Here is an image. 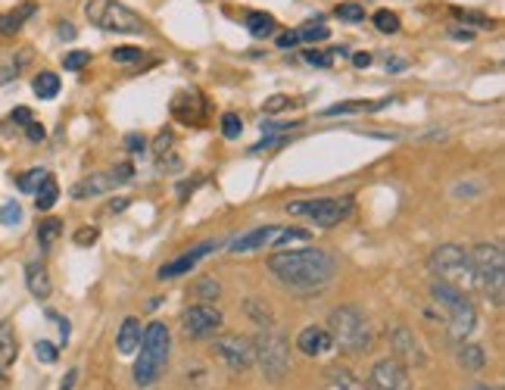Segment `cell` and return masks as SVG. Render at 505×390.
I'll return each instance as SVG.
<instances>
[{
  "mask_svg": "<svg viewBox=\"0 0 505 390\" xmlns=\"http://www.w3.org/2000/svg\"><path fill=\"white\" fill-rule=\"evenodd\" d=\"M268 272L284 287L299 290V294H312V290L328 287L337 272V263L330 253L305 247V250H281L274 256H268Z\"/></svg>",
  "mask_w": 505,
  "mask_h": 390,
  "instance_id": "cell-1",
  "label": "cell"
},
{
  "mask_svg": "<svg viewBox=\"0 0 505 390\" xmlns=\"http://www.w3.org/2000/svg\"><path fill=\"white\" fill-rule=\"evenodd\" d=\"M168 350H172V334L162 321H150L147 331L141 337L137 346V359H134V384L137 387H150V384L159 381V375L168 365Z\"/></svg>",
  "mask_w": 505,
  "mask_h": 390,
  "instance_id": "cell-2",
  "label": "cell"
},
{
  "mask_svg": "<svg viewBox=\"0 0 505 390\" xmlns=\"http://www.w3.org/2000/svg\"><path fill=\"white\" fill-rule=\"evenodd\" d=\"M471 256V284L484 296H490L493 306H502L505 296V259L496 244H477L468 250Z\"/></svg>",
  "mask_w": 505,
  "mask_h": 390,
  "instance_id": "cell-3",
  "label": "cell"
},
{
  "mask_svg": "<svg viewBox=\"0 0 505 390\" xmlns=\"http://www.w3.org/2000/svg\"><path fill=\"white\" fill-rule=\"evenodd\" d=\"M430 300L446 312V325H449V337L452 340H465L468 334L477 328V309L474 303L461 294L459 287L446 281H434L430 284Z\"/></svg>",
  "mask_w": 505,
  "mask_h": 390,
  "instance_id": "cell-4",
  "label": "cell"
},
{
  "mask_svg": "<svg viewBox=\"0 0 505 390\" xmlns=\"http://www.w3.org/2000/svg\"><path fill=\"white\" fill-rule=\"evenodd\" d=\"M330 340L340 346L343 353H362L371 346V328H368L365 315L355 306H337L328 319Z\"/></svg>",
  "mask_w": 505,
  "mask_h": 390,
  "instance_id": "cell-5",
  "label": "cell"
},
{
  "mask_svg": "<svg viewBox=\"0 0 505 390\" xmlns=\"http://www.w3.org/2000/svg\"><path fill=\"white\" fill-rule=\"evenodd\" d=\"M85 19L91 26L103 28V32H118V35H141L143 19L128 10L118 0H87L85 3Z\"/></svg>",
  "mask_w": 505,
  "mask_h": 390,
  "instance_id": "cell-6",
  "label": "cell"
},
{
  "mask_svg": "<svg viewBox=\"0 0 505 390\" xmlns=\"http://www.w3.org/2000/svg\"><path fill=\"white\" fill-rule=\"evenodd\" d=\"M253 362H259L268 381H281L290 369V346L278 331H262L253 340Z\"/></svg>",
  "mask_w": 505,
  "mask_h": 390,
  "instance_id": "cell-7",
  "label": "cell"
},
{
  "mask_svg": "<svg viewBox=\"0 0 505 390\" xmlns=\"http://www.w3.org/2000/svg\"><path fill=\"white\" fill-rule=\"evenodd\" d=\"M287 213L305 215V219H312L318 228H334V225H340L343 219H349V213H353V197H318V200L287 203Z\"/></svg>",
  "mask_w": 505,
  "mask_h": 390,
  "instance_id": "cell-8",
  "label": "cell"
},
{
  "mask_svg": "<svg viewBox=\"0 0 505 390\" xmlns=\"http://www.w3.org/2000/svg\"><path fill=\"white\" fill-rule=\"evenodd\" d=\"M427 265L440 281L452 284V287H461L465 281H471V256L459 244H440L430 253Z\"/></svg>",
  "mask_w": 505,
  "mask_h": 390,
  "instance_id": "cell-9",
  "label": "cell"
},
{
  "mask_svg": "<svg viewBox=\"0 0 505 390\" xmlns=\"http://www.w3.org/2000/svg\"><path fill=\"white\" fill-rule=\"evenodd\" d=\"M212 356L222 359L231 371H247L253 365V340L240 337V334H222L212 340Z\"/></svg>",
  "mask_w": 505,
  "mask_h": 390,
  "instance_id": "cell-10",
  "label": "cell"
},
{
  "mask_svg": "<svg viewBox=\"0 0 505 390\" xmlns=\"http://www.w3.org/2000/svg\"><path fill=\"white\" fill-rule=\"evenodd\" d=\"M181 328H184L187 337L200 340L209 337L222 328V312L215 306H206V303H197V306H187L184 315H181Z\"/></svg>",
  "mask_w": 505,
  "mask_h": 390,
  "instance_id": "cell-11",
  "label": "cell"
},
{
  "mask_svg": "<svg viewBox=\"0 0 505 390\" xmlns=\"http://www.w3.org/2000/svg\"><path fill=\"white\" fill-rule=\"evenodd\" d=\"M409 371L399 359H380L374 362L371 375H368V387L365 390H409Z\"/></svg>",
  "mask_w": 505,
  "mask_h": 390,
  "instance_id": "cell-12",
  "label": "cell"
},
{
  "mask_svg": "<svg viewBox=\"0 0 505 390\" xmlns=\"http://www.w3.org/2000/svg\"><path fill=\"white\" fill-rule=\"evenodd\" d=\"M215 240H206V244H200V247H193V250H187V253H181V256H175L172 263H166V265H159V272H156V278L159 281H168V278H181V275H191L193 272V265L200 263L203 256H209L212 250H215Z\"/></svg>",
  "mask_w": 505,
  "mask_h": 390,
  "instance_id": "cell-13",
  "label": "cell"
},
{
  "mask_svg": "<svg viewBox=\"0 0 505 390\" xmlns=\"http://www.w3.org/2000/svg\"><path fill=\"white\" fill-rule=\"evenodd\" d=\"M390 346H393V353H396L393 359H399V362H405V365H421L424 362L421 344H418L415 331H409L405 325H396L390 331Z\"/></svg>",
  "mask_w": 505,
  "mask_h": 390,
  "instance_id": "cell-14",
  "label": "cell"
},
{
  "mask_svg": "<svg viewBox=\"0 0 505 390\" xmlns=\"http://www.w3.org/2000/svg\"><path fill=\"white\" fill-rule=\"evenodd\" d=\"M296 350L305 353V356H321V353L334 350V340H330V331L321 325H309L299 331L296 337Z\"/></svg>",
  "mask_w": 505,
  "mask_h": 390,
  "instance_id": "cell-15",
  "label": "cell"
},
{
  "mask_svg": "<svg viewBox=\"0 0 505 390\" xmlns=\"http://www.w3.org/2000/svg\"><path fill=\"white\" fill-rule=\"evenodd\" d=\"M116 175L112 172H97V175H87L85 181H78L72 188V197L75 200H87V197H97V194H106V190L116 188Z\"/></svg>",
  "mask_w": 505,
  "mask_h": 390,
  "instance_id": "cell-16",
  "label": "cell"
},
{
  "mask_svg": "<svg viewBox=\"0 0 505 390\" xmlns=\"http://www.w3.org/2000/svg\"><path fill=\"white\" fill-rule=\"evenodd\" d=\"M141 337H143V328H141V319L128 315V319L118 325V334H116V346L122 356H134L137 346H141Z\"/></svg>",
  "mask_w": 505,
  "mask_h": 390,
  "instance_id": "cell-17",
  "label": "cell"
},
{
  "mask_svg": "<svg viewBox=\"0 0 505 390\" xmlns=\"http://www.w3.org/2000/svg\"><path fill=\"white\" fill-rule=\"evenodd\" d=\"M274 231H278L274 225H262V228H256V231L240 234L237 240H231V253H253V250H262V247L272 244Z\"/></svg>",
  "mask_w": 505,
  "mask_h": 390,
  "instance_id": "cell-18",
  "label": "cell"
},
{
  "mask_svg": "<svg viewBox=\"0 0 505 390\" xmlns=\"http://www.w3.org/2000/svg\"><path fill=\"white\" fill-rule=\"evenodd\" d=\"M19 356V340H16V331H12L10 321H0V375L12 369Z\"/></svg>",
  "mask_w": 505,
  "mask_h": 390,
  "instance_id": "cell-19",
  "label": "cell"
},
{
  "mask_svg": "<svg viewBox=\"0 0 505 390\" xmlns=\"http://www.w3.org/2000/svg\"><path fill=\"white\" fill-rule=\"evenodd\" d=\"M25 284H28V290H31V296H35V300H47L50 290H53L47 269H44L41 263H28V265H25Z\"/></svg>",
  "mask_w": 505,
  "mask_h": 390,
  "instance_id": "cell-20",
  "label": "cell"
},
{
  "mask_svg": "<svg viewBox=\"0 0 505 390\" xmlns=\"http://www.w3.org/2000/svg\"><path fill=\"white\" fill-rule=\"evenodd\" d=\"M321 390H365V384H362L349 369H340V365H334V369L324 371Z\"/></svg>",
  "mask_w": 505,
  "mask_h": 390,
  "instance_id": "cell-21",
  "label": "cell"
},
{
  "mask_svg": "<svg viewBox=\"0 0 505 390\" xmlns=\"http://www.w3.org/2000/svg\"><path fill=\"white\" fill-rule=\"evenodd\" d=\"M35 3H22V7H16V10H10V13H0V35H16L19 28L25 26V22L35 16Z\"/></svg>",
  "mask_w": 505,
  "mask_h": 390,
  "instance_id": "cell-22",
  "label": "cell"
},
{
  "mask_svg": "<svg viewBox=\"0 0 505 390\" xmlns=\"http://www.w3.org/2000/svg\"><path fill=\"white\" fill-rule=\"evenodd\" d=\"M243 26H247V32L253 35V38H268V35H274V16L272 13H262V10H253V13H247V19H243Z\"/></svg>",
  "mask_w": 505,
  "mask_h": 390,
  "instance_id": "cell-23",
  "label": "cell"
},
{
  "mask_svg": "<svg viewBox=\"0 0 505 390\" xmlns=\"http://www.w3.org/2000/svg\"><path fill=\"white\" fill-rule=\"evenodd\" d=\"M56 200H60V184H56L53 175H47V178L41 181V188L35 190V206L47 213V209L56 206Z\"/></svg>",
  "mask_w": 505,
  "mask_h": 390,
  "instance_id": "cell-24",
  "label": "cell"
},
{
  "mask_svg": "<svg viewBox=\"0 0 505 390\" xmlns=\"http://www.w3.org/2000/svg\"><path fill=\"white\" fill-rule=\"evenodd\" d=\"M31 91H35L41 100H53L60 94V76L56 72H37L35 82H31Z\"/></svg>",
  "mask_w": 505,
  "mask_h": 390,
  "instance_id": "cell-25",
  "label": "cell"
},
{
  "mask_svg": "<svg viewBox=\"0 0 505 390\" xmlns=\"http://www.w3.org/2000/svg\"><path fill=\"white\" fill-rule=\"evenodd\" d=\"M455 356H459V365H465V369H471V371L484 369V362H486L484 346H477V344H461Z\"/></svg>",
  "mask_w": 505,
  "mask_h": 390,
  "instance_id": "cell-26",
  "label": "cell"
},
{
  "mask_svg": "<svg viewBox=\"0 0 505 390\" xmlns=\"http://www.w3.org/2000/svg\"><path fill=\"white\" fill-rule=\"evenodd\" d=\"M60 234H62V222L60 219H44L41 225H37V244H41V250H50Z\"/></svg>",
  "mask_w": 505,
  "mask_h": 390,
  "instance_id": "cell-27",
  "label": "cell"
},
{
  "mask_svg": "<svg viewBox=\"0 0 505 390\" xmlns=\"http://www.w3.org/2000/svg\"><path fill=\"white\" fill-rule=\"evenodd\" d=\"M28 57H31V53H28V51H22L19 57L3 60V63H0V88H3V85H10L12 78L19 76V69H22V66L28 63Z\"/></svg>",
  "mask_w": 505,
  "mask_h": 390,
  "instance_id": "cell-28",
  "label": "cell"
},
{
  "mask_svg": "<svg viewBox=\"0 0 505 390\" xmlns=\"http://www.w3.org/2000/svg\"><path fill=\"white\" fill-rule=\"evenodd\" d=\"M330 38V28L324 26L321 19H315V22H303V28H299V41H328Z\"/></svg>",
  "mask_w": 505,
  "mask_h": 390,
  "instance_id": "cell-29",
  "label": "cell"
},
{
  "mask_svg": "<svg viewBox=\"0 0 505 390\" xmlns=\"http://www.w3.org/2000/svg\"><path fill=\"white\" fill-rule=\"evenodd\" d=\"M47 175H50L47 169H28V172H22V175L16 178V184H19V190H25V194H35Z\"/></svg>",
  "mask_w": 505,
  "mask_h": 390,
  "instance_id": "cell-30",
  "label": "cell"
},
{
  "mask_svg": "<svg viewBox=\"0 0 505 390\" xmlns=\"http://www.w3.org/2000/svg\"><path fill=\"white\" fill-rule=\"evenodd\" d=\"M374 28L384 32V35H396L399 32V16L390 13V10H378V13H374Z\"/></svg>",
  "mask_w": 505,
  "mask_h": 390,
  "instance_id": "cell-31",
  "label": "cell"
},
{
  "mask_svg": "<svg viewBox=\"0 0 505 390\" xmlns=\"http://www.w3.org/2000/svg\"><path fill=\"white\" fill-rule=\"evenodd\" d=\"M290 240H309V231H303V228H278L272 238V247H284Z\"/></svg>",
  "mask_w": 505,
  "mask_h": 390,
  "instance_id": "cell-32",
  "label": "cell"
},
{
  "mask_svg": "<svg viewBox=\"0 0 505 390\" xmlns=\"http://www.w3.org/2000/svg\"><path fill=\"white\" fill-rule=\"evenodd\" d=\"M240 132H243V122H240V116L237 113H224L222 116V134L228 141H237L240 138Z\"/></svg>",
  "mask_w": 505,
  "mask_h": 390,
  "instance_id": "cell-33",
  "label": "cell"
},
{
  "mask_svg": "<svg viewBox=\"0 0 505 390\" xmlns=\"http://www.w3.org/2000/svg\"><path fill=\"white\" fill-rule=\"evenodd\" d=\"M337 16H340L343 22H362L365 19V7L355 3V0H349V3H340V7H337Z\"/></svg>",
  "mask_w": 505,
  "mask_h": 390,
  "instance_id": "cell-34",
  "label": "cell"
},
{
  "mask_svg": "<svg viewBox=\"0 0 505 390\" xmlns=\"http://www.w3.org/2000/svg\"><path fill=\"white\" fill-rule=\"evenodd\" d=\"M87 63H91V51H69L66 57H62V66H66L69 72H78V69H85Z\"/></svg>",
  "mask_w": 505,
  "mask_h": 390,
  "instance_id": "cell-35",
  "label": "cell"
},
{
  "mask_svg": "<svg viewBox=\"0 0 505 390\" xmlns=\"http://www.w3.org/2000/svg\"><path fill=\"white\" fill-rule=\"evenodd\" d=\"M35 356H37V362L53 365L56 359H60V350H56V344H50V340H37V344H35Z\"/></svg>",
  "mask_w": 505,
  "mask_h": 390,
  "instance_id": "cell-36",
  "label": "cell"
},
{
  "mask_svg": "<svg viewBox=\"0 0 505 390\" xmlns=\"http://www.w3.org/2000/svg\"><path fill=\"white\" fill-rule=\"evenodd\" d=\"M218 294H222V287H218L215 278H203V281L197 284V296H200V300H215Z\"/></svg>",
  "mask_w": 505,
  "mask_h": 390,
  "instance_id": "cell-37",
  "label": "cell"
},
{
  "mask_svg": "<svg viewBox=\"0 0 505 390\" xmlns=\"http://www.w3.org/2000/svg\"><path fill=\"white\" fill-rule=\"evenodd\" d=\"M19 219H22V206H19L16 200H6V206L0 209V222H3V225H16Z\"/></svg>",
  "mask_w": 505,
  "mask_h": 390,
  "instance_id": "cell-38",
  "label": "cell"
},
{
  "mask_svg": "<svg viewBox=\"0 0 505 390\" xmlns=\"http://www.w3.org/2000/svg\"><path fill=\"white\" fill-rule=\"evenodd\" d=\"M143 53L137 51V47H116L112 51V63H137Z\"/></svg>",
  "mask_w": 505,
  "mask_h": 390,
  "instance_id": "cell-39",
  "label": "cell"
},
{
  "mask_svg": "<svg viewBox=\"0 0 505 390\" xmlns=\"http://www.w3.org/2000/svg\"><path fill=\"white\" fill-rule=\"evenodd\" d=\"M452 13L465 22H474L477 28H493V19H486V16H480V13H465V10H452Z\"/></svg>",
  "mask_w": 505,
  "mask_h": 390,
  "instance_id": "cell-40",
  "label": "cell"
},
{
  "mask_svg": "<svg viewBox=\"0 0 505 390\" xmlns=\"http://www.w3.org/2000/svg\"><path fill=\"white\" fill-rule=\"evenodd\" d=\"M281 144H287V138H284V134H281V138H278V134H265V141H259V144H253V147H249V150H253V153H265L268 147H281Z\"/></svg>",
  "mask_w": 505,
  "mask_h": 390,
  "instance_id": "cell-41",
  "label": "cell"
},
{
  "mask_svg": "<svg viewBox=\"0 0 505 390\" xmlns=\"http://www.w3.org/2000/svg\"><path fill=\"white\" fill-rule=\"evenodd\" d=\"M299 122H262V132L265 134H287L290 128H296Z\"/></svg>",
  "mask_w": 505,
  "mask_h": 390,
  "instance_id": "cell-42",
  "label": "cell"
},
{
  "mask_svg": "<svg viewBox=\"0 0 505 390\" xmlns=\"http://www.w3.org/2000/svg\"><path fill=\"white\" fill-rule=\"evenodd\" d=\"M100 238V231L97 228H78V231H75V244L78 247H87V244H94V240Z\"/></svg>",
  "mask_w": 505,
  "mask_h": 390,
  "instance_id": "cell-43",
  "label": "cell"
},
{
  "mask_svg": "<svg viewBox=\"0 0 505 390\" xmlns=\"http://www.w3.org/2000/svg\"><path fill=\"white\" fill-rule=\"evenodd\" d=\"M290 107V97H284V94H272L265 100V113H278V109H287Z\"/></svg>",
  "mask_w": 505,
  "mask_h": 390,
  "instance_id": "cell-44",
  "label": "cell"
},
{
  "mask_svg": "<svg viewBox=\"0 0 505 390\" xmlns=\"http://www.w3.org/2000/svg\"><path fill=\"white\" fill-rule=\"evenodd\" d=\"M305 60L312 66H330L334 63V53H321V51H305Z\"/></svg>",
  "mask_w": 505,
  "mask_h": 390,
  "instance_id": "cell-45",
  "label": "cell"
},
{
  "mask_svg": "<svg viewBox=\"0 0 505 390\" xmlns=\"http://www.w3.org/2000/svg\"><path fill=\"white\" fill-rule=\"evenodd\" d=\"M112 175H116L118 184H125V181H131V178H134V166H131V163H118L116 169H112Z\"/></svg>",
  "mask_w": 505,
  "mask_h": 390,
  "instance_id": "cell-46",
  "label": "cell"
},
{
  "mask_svg": "<svg viewBox=\"0 0 505 390\" xmlns=\"http://www.w3.org/2000/svg\"><path fill=\"white\" fill-rule=\"evenodd\" d=\"M44 134H47V132H44V125H41V122H35V119H31L28 125H25V138H28V141H35V144H37V141H44Z\"/></svg>",
  "mask_w": 505,
  "mask_h": 390,
  "instance_id": "cell-47",
  "label": "cell"
},
{
  "mask_svg": "<svg viewBox=\"0 0 505 390\" xmlns=\"http://www.w3.org/2000/svg\"><path fill=\"white\" fill-rule=\"evenodd\" d=\"M299 44V32H281L278 35V47L287 51V47H296Z\"/></svg>",
  "mask_w": 505,
  "mask_h": 390,
  "instance_id": "cell-48",
  "label": "cell"
},
{
  "mask_svg": "<svg viewBox=\"0 0 505 390\" xmlns=\"http://www.w3.org/2000/svg\"><path fill=\"white\" fill-rule=\"evenodd\" d=\"M47 319H53L56 325H60L62 340H69V334H72V325H69V319H62V315H56V312H47Z\"/></svg>",
  "mask_w": 505,
  "mask_h": 390,
  "instance_id": "cell-49",
  "label": "cell"
},
{
  "mask_svg": "<svg viewBox=\"0 0 505 390\" xmlns=\"http://www.w3.org/2000/svg\"><path fill=\"white\" fill-rule=\"evenodd\" d=\"M125 147H128L131 153H141L143 147H147V141H143L141 134H128V138H125Z\"/></svg>",
  "mask_w": 505,
  "mask_h": 390,
  "instance_id": "cell-50",
  "label": "cell"
},
{
  "mask_svg": "<svg viewBox=\"0 0 505 390\" xmlns=\"http://www.w3.org/2000/svg\"><path fill=\"white\" fill-rule=\"evenodd\" d=\"M168 147H172V134L162 132L159 138H156V157H162V153H168Z\"/></svg>",
  "mask_w": 505,
  "mask_h": 390,
  "instance_id": "cell-51",
  "label": "cell"
},
{
  "mask_svg": "<svg viewBox=\"0 0 505 390\" xmlns=\"http://www.w3.org/2000/svg\"><path fill=\"white\" fill-rule=\"evenodd\" d=\"M12 122H19V125H28V122H31V109L16 107V109H12Z\"/></svg>",
  "mask_w": 505,
  "mask_h": 390,
  "instance_id": "cell-52",
  "label": "cell"
},
{
  "mask_svg": "<svg viewBox=\"0 0 505 390\" xmlns=\"http://www.w3.org/2000/svg\"><path fill=\"white\" fill-rule=\"evenodd\" d=\"M56 35H60L62 41H72L75 38V26L72 22H60V26H56Z\"/></svg>",
  "mask_w": 505,
  "mask_h": 390,
  "instance_id": "cell-53",
  "label": "cell"
},
{
  "mask_svg": "<svg viewBox=\"0 0 505 390\" xmlns=\"http://www.w3.org/2000/svg\"><path fill=\"white\" fill-rule=\"evenodd\" d=\"M75 381H78V369H69L66 378H62V384H60V390H72Z\"/></svg>",
  "mask_w": 505,
  "mask_h": 390,
  "instance_id": "cell-54",
  "label": "cell"
},
{
  "mask_svg": "<svg viewBox=\"0 0 505 390\" xmlns=\"http://www.w3.org/2000/svg\"><path fill=\"white\" fill-rule=\"evenodd\" d=\"M353 63L359 66V69H365V66H371V53H355Z\"/></svg>",
  "mask_w": 505,
  "mask_h": 390,
  "instance_id": "cell-55",
  "label": "cell"
},
{
  "mask_svg": "<svg viewBox=\"0 0 505 390\" xmlns=\"http://www.w3.org/2000/svg\"><path fill=\"white\" fill-rule=\"evenodd\" d=\"M449 35H452V38H459V41H471L474 38L468 28H449Z\"/></svg>",
  "mask_w": 505,
  "mask_h": 390,
  "instance_id": "cell-56",
  "label": "cell"
},
{
  "mask_svg": "<svg viewBox=\"0 0 505 390\" xmlns=\"http://www.w3.org/2000/svg\"><path fill=\"white\" fill-rule=\"evenodd\" d=\"M125 206H128V200H125V197H116V200L109 203V213H122Z\"/></svg>",
  "mask_w": 505,
  "mask_h": 390,
  "instance_id": "cell-57",
  "label": "cell"
},
{
  "mask_svg": "<svg viewBox=\"0 0 505 390\" xmlns=\"http://www.w3.org/2000/svg\"><path fill=\"white\" fill-rule=\"evenodd\" d=\"M402 60H387V69H402Z\"/></svg>",
  "mask_w": 505,
  "mask_h": 390,
  "instance_id": "cell-58",
  "label": "cell"
},
{
  "mask_svg": "<svg viewBox=\"0 0 505 390\" xmlns=\"http://www.w3.org/2000/svg\"><path fill=\"white\" fill-rule=\"evenodd\" d=\"M465 390H490V387H484V384H471V387H465Z\"/></svg>",
  "mask_w": 505,
  "mask_h": 390,
  "instance_id": "cell-59",
  "label": "cell"
}]
</instances>
